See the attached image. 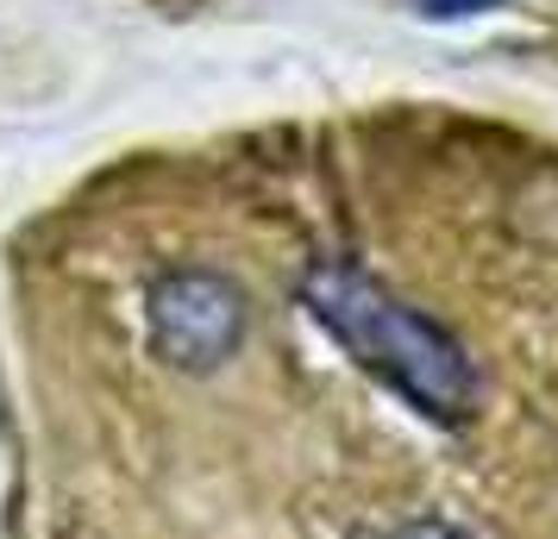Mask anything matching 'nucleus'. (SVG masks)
I'll return each instance as SVG.
<instances>
[{"label": "nucleus", "mask_w": 558, "mask_h": 539, "mask_svg": "<svg viewBox=\"0 0 558 539\" xmlns=\"http://www.w3.org/2000/svg\"><path fill=\"white\" fill-rule=\"evenodd\" d=\"M302 302L383 389L402 395L408 408H421L439 427H458L471 414V402H477L471 352L452 339V327H439L427 308L402 302L371 270H357L345 257H320L302 277Z\"/></svg>", "instance_id": "f257e3e1"}, {"label": "nucleus", "mask_w": 558, "mask_h": 539, "mask_svg": "<svg viewBox=\"0 0 558 539\" xmlns=\"http://www.w3.org/2000/svg\"><path fill=\"white\" fill-rule=\"evenodd\" d=\"M245 333H252V295L214 264H177L145 289L151 358L182 377H207V370L232 364Z\"/></svg>", "instance_id": "f03ea898"}, {"label": "nucleus", "mask_w": 558, "mask_h": 539, "mask_svg": "<svg viewBox=\"0 0 558 539\" xmlns=\"http://www.w3.org/2000/svg\"><path fill=\"white\" fill-rule=\"evenodd\" d=\"M508 0H408V13L414 20H427V26H458V20H477V13H496Z\"/></svg>", "instance_id": "7ed1b4c3"}, {"label": "nucleus", "mask_w": 558, "mask_h": 539, "mask_svg": "<svg viewBox=\"0 0 558 539\" xmlns=\"http://www.w3.org/2000/svg\"><path fill=\"white\" fill-rule=\"evenodd\" d=\"M396 539H471V534L452 527V520H414V527H402Z\"/></svg>", "instance_id": "20e7f679"}]
</instances>
